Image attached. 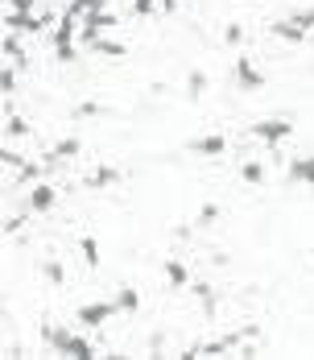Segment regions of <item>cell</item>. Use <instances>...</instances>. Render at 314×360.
Wrapping results in <instances>:
<instances>
[{
	"instance_id": "cell-11",
	"label": "cell",
	"mask_w": 314,
	"mask_h": 360,
	"mask_svg": "<svg viewBox=\"0 0 314 360\" xmlns=\"http://www.w3.org/2000/svg\"><path fill=\"white\" fill-rule=\"evenodd\" d=\"M79 252H83V261H87L91 269L100 265V245H96V236H83V240H79Z\"/></svg>"
},
{
	"instance_id": "cell-6",
	"label": "cell",
	"mask_w": 314,
	"mask_h": 360,
	"mask_svg": "<svg viewBox=\"0 0 314 360\" xmlns=\"http://www.w3.org/2000/svg\"><path fill=\"white\" fill-rule=\"evenodd\" d=\"M116 182H120V170L100 166V170H91V174H87V182H83V186H87V191H104V186H116Z\"/></svg>"
},
{
	"instance_id": "cell-13",
	"label": "cell",
	"mask_w": 314,
	"mask_h": 360,
	"mask_svg": "<svg viewBox=\"0 0 314 360\" xmlns=\"http://www.w3.org/2000/svg\"><path fill=\"white\" fill-rule=\"evenodd\" d=\"M215 219H219V207H203V212L195 216V228H211Z\"/></svg>"
},
{
	"instance_id": "cell-7",
	"label": "cell",
	"mask_w": 314,
	"mask_h": 360,
	"mask_svg": "<svg viewBox=\"0 0 314 360\" xmlns=\"http://www.w3.org/2000/svg\"><path fill=\"white\" fill-rule=\"evenodd\" d=\"M112 302H116V311H120V315H133V311L140 307V294L133 286H120L116 294H112Z\"/></svg>"
},
{
	"instance_id": "cell-8",
	"label": "cell",
	"mask_w": 314,
	"mask_h": 360,
	"mask_svg": "<svg viewBox=\"0 0 314 360\" xmlns=\"http://www.w3.org/2000/svg\"><path fill=\"white\" fill-rule=\"evenodd\" d=\"M289 179L314 186V153L310 158H294V162H289Z\"/></svg>"
},
{
	"instance_id": "cell-2",
	"label": "cell",
	"mask_w": 314,
	"mask_h": 360,
	"mask_svg": "<svg viewBox=\"0 0 314 360\" xmlns=\"http://www.w3.org/2000/svg\"><path fill=\"white\" fill-rule=\"evenodd\" d=\"M289 133H294V124H289V120H256V124L248 129V137H252V141H261L265 149H277Z\"/></svg>"
},
{
	"instance_id": "cell-4",
	"label": "cell",
	"mask_w": 314,
	"mask_h": 360,
	"mask_svg": "<svg viewBox=\"0 0 314 360\" xmlns=\"http://www.w3.org/2000/svg\"><path fill=\"white\" fill-rule=\"evenodd\" d=\"M54 203H58V186H50V182H37L34 195L25 199V212H30V216H41V212H50Z\"/></svg>"
},
{
	"instance_id": "cell-3",
	"label": "cell",
	"mask_w": 314,
	"mask_h": 360,
	"mask_svg": "<svg viewBox=\"0 0 314 360\" xmlns=\"http://www.w3.org/2000/svg\"><path fill=\"white\" fill-rule=\"evenodd\" d=\"M232 83H236V91H256V87L265 83V75L252 67V58H248V54H240V58L232 63Z\"/></svg>"
},
{
	"instance_id": "cell-10",
	"label": "cell",
	"mask_w": 314,
	"mask_h": 360,
	"mask_svg": "<svg viewBox=\"0 0 314 360\" xmlns=\"http://www.w3.org/2000/svg\"><path fill=\"white\" fill-rule=\"evenodd\" d=\"M190 149H195V153H207V158H219V153L228 149V137H203V141H195Z\"/></svg>"
},
{
	"instance_id": "cell-5",
	"label": "cell",
	"mask_w": 314,
	"mask_h": 360,
	"mask_svg": "<svg viewBox=\"0 0 314 360\" xmlns=\"http://www.w3.org/2000/svg\"><path fill=\"white\" fill-rule=\"evenodd\" d=\"M120 311H116V302L107 298V302H87V307H79V323H87V327H100L107 323V319H116Z\"/></svg>"
},
{
	"instance_id": "cell-12",
	"label": "cell",
	"mask_w": 314,
	"mask_h": 360,
	"mask_svg": "<svg viewBox=\"0 0 314 360\" xmlns=\"http://www.w3.org/2000/svg\"><path fill=\"white\" fill-rule=\"evenodd\" d=\"M203 91H207V75H203V71H190V75H186V96H195V100H199Z\"/></svg>"
},
{
	"instance_id": "cell-9",
	"label": "cell",
	"mask_w": 314,
	"mask_h": 360,
	"mask_svg": "<svg viewBox=\"0 0 314 360\" xmlns=\"http://www.w3.org/2000/svg\"><path fill=\"white\" fill-rule=\"evenodd\" d=\"M166 282H170L174 290L190 286V274H186V265H182V261H166Z\"/></svg>"
},
{
	"instance_id": "cell-14",
	"label": "cell",
	"mask_w": 314,
	"mask_h": 360,
	"mask_svg": "<svg viewBox=\"0 0 314 360\" xmlns=\"http://www.w3.org/2000/svg\"><path fill=\"white\" fill-rule=\"evenodd\" d=\"M223 41H228V46H240V41H244V30H240V25H228V30H223Z\"/></svg>"
},
{
	"instance_id": "cell-1",
	"label": "cell",
	"mask_w": 314,
	"mask_h": 360,
	"mask_svg": "<svg viewBox=\"0 0 314 360\" xmlns=\"http://www.w3.org/2000/svg\"><path fill=\"white\" fill-rule=\"evenodd\" d=\"M314 30V8H302V13H289V17H281L277 25H273V37L277 41H302V37Z\"/></svg>"
}]
</instances>
